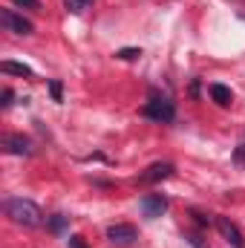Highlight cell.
Instances as JSON below:
<instances>
[{"mask_svg": "<svg viewBox=\"0 0 245 248\" xmlns=\"http://www.w3.org/2000/svg\"><path fill=\"white\" fill-rule=\"evenodd\" d=\"M3 211H6V217L15 225H23V228H38L44 222L41 208L35 202H29V199H6L3 202Z\"/></svg>", "mask_w": 245, "mask_h": 248, "instance_id": "6da1fadb", "label": "cell"}, {"mask_svg": "<svg viewBox=\"0 0 245 248\" xmlns=\"http://www.w3.org/2000/svg\"><path fill=\"white\" fill-rule=\"evenodd\" d=\"M144 116L153 119V122L170 124L173 119H176V107H173V101H170L168 95L150 90V98H147V104H144Z\"/></svg>", "mask_w": 245, "mask_h": 248, "instance_id": "7a4b0ae2", "label": "cell"}, {"mask_svg": "<svg viewBox=\"0 0 245 248\" xmlns=\"http://www.w3.org/2000/svg\"><path fill=\"white\" fill-rule=\"evenodd\" d=\"M0 147L6 150V153H12V156H32V141L26 139V136H20V133H3L0 136Z\"/></svg>", "mask_w": 245, "mask_h": 248, "instance_id": "3957f363", "label": "cell"}, {"mask_svg": "<svg viewBox=\"0 0 245 248\" xmlns=\"http://www.w3.org/2000/svg\"><path fill=\"white\" fill-rule=\"evenodd\" d=\"M0 23H3V29H9V32H15V35H32V32H35L32 20H26L23 15H17V12H12V9H3V12H0Z\"/></svg>", "mask_w": 245, "mask_h": 248, "instance_id": "277c9868", "label": "cell"}, {"mask_svg": "<svg viewBox=\"0 0 245 248\" xmlns=\"http://www.w3.org/2000/svg\"><path fill=\"white\" fill-rule=\"evenodd\" d=\"M138 208H141V214H144L147 219H159V217L170 208V202H168V196H162V193H147V196H141Z\"/></svg>", "mask_w": 245, "mask_h": 248, "instance_id": "5b68a950", "label": "cell"}, {"mask_svg": "<svg viewBox=\"0 0 245 248\" xmlns=\"http://www.w3.org/2000/svg\"><path fill=\"white\" fill-rule=\"evenodd\" d=\"M216 228H219L222 240H225L231 248H245L243 231L237 228V222H231V217H216Z\"/></svg>", "mask_w": 245, "mask_h": 248, "instance_id": "8992f818", "label": "cell"}, {"mask_svg": "<svg viewBox=\"0 0 245 248\" xmlns=\"http://www.w3.org/2000/svg\"><path fill=\"white\" fill-rule=\"evenodd\" d=\"M107 240H113L116 246H130V243H136V240H138V231H136V225L116 222V225H110V228H107Z\"/></svg>", "mask_w": 245, "mask_h": 248, "instance_id": "52a82bcc", "label": "cell"}, {"mask_svg": "<svg viewBox=\"0 0 245 248\" xmlns=\"http://www.w3.org/2000/svg\"><path fill=\"white\" fill-rule=\"evenodd\" d=\"M173 170H176V168H173L170 162H156V165H150L138 179H141V182H162V179H170Z\"/></svg>", "mask_w": 245, "mask_h": 248, "instance_id": "ba28073f", "label": "cell"}, {"mask_svg": "<svg viewBox=\"0 0 245 248\" xmlns=\"http://www.w3.org/2000/svg\"><path fill=\"white\" fill-rule=\"evenodd\" d=\"M208 93H211V98H214L219 107H228V104L234 101V93H231V87H225V84H211Z\"/></svg>", "mask_w": 245, "mask_h": 248, "instance_id": "9c48e42d", "label": "cell"}, {"mask_svg": "<svg viewBox=\"0 0 245 248\" xmlns=\"http://www.w3.org/2000/svg\"><path fill=\"white\" fill-rule=\"evenodd\" d=\"M0 69L9 72V75H20V78H32V75H35L26 63H17V61H3L0 63Z\"/></svg>", "mask_w": 245, "mask_h": 248, "instance_id": "30bf717a", "label": "cell"}, {"mask_svg": "<svg viewBox=\"0 0 245 248\" xmlns=\"http://www.w3.org/2000/svg\"><path fill=\"white\" fill-rule=\"evenodd\" d=\"M90 3H92V0H63V6H66L72 15H81V12H84Z\"/></svg>", "mask_w": 245, "mask_h": 248, "instance_id": "8fae6325", "label": "cell"}, {"mask_svg": "<svg viewBox=\"0 0 245 248\" xmlns=\"http://www.w3.org/2000/svg\"><path fill=\"white\" fill-rule=\"evenodd\" d=\"M63 225H66V217H63V214H55V217H49V228H52L55 234H63Z\"/></svg>", "mask_w": 245, "mask_h": 248, "instance_id": "7c38bea8", "label": "cell"}, {"mask_svg": "<svg viewBox=\"0 0 245 248\" xmlns=\"http://www.w3.org/2000/svg\"><path fill=\"white\" fill-rule=\"evenodd\" d=\"M116 55H119L122 61H136V58L141 55V49H133V46H127V49H119Z\"/></svg>", "mask_w": 245, "mask_h": 248, "instance_id": "4fadbf2b", "label": "cell"}, {"mask_svg": "<svg viewBox=\"0 0 245 248\" xmlns=\"http://www.w3.org/2000/svg\"><path fill=\"white\" fill-rule=\"evenodd\" d=\"M12 3H17L23 9H41V0H12Z\"/></svg>", "mask_w": 245, "mask_h": 248, "instance_id": "5bb4252c", "label": "cell"}, {"mask_svg": "<svg viewBox=\"0 0 245 248\" xmlns=\"http://www.w3.org/2000/svg\"><path fill=\"white\" fill-rule=\"evenodd\" d=\"M234 162H237V165H245V141L234 150Z\"/></svg>", "mask_w": 245, "mask_h": 248, "instance_id": "9a60e30c", "label": "cell"}, {"mask_svg": "<svg viewBox=\"0 0 245 248\" xmlns=\"http://www.w3.org/2000/svg\"><path fill=\"white\" fill-rule=\"evenodd\" d=\"M49 90H52V98H55V101H61V81H52V84H49Z\"/></svg>", "mask_w": 245, "mask_h": 248, "instance_id": "2e32d148", "label": "cell"}, {"mask_svg": "<svg viewBox=\"0 0 245 248\" xmlns=\"http://www.w3.org/2000/svg\"><path fill=\"white\" fill-rule=\"evenodd\" d=\"M184 240H187V243H190V246H193V248H205V243H202V240H199L196 234H187Z\"/></svg>", "mask_w": 245, "mask_h": 248, "instance_id": "e0dca14e", "label": "cell"}, {"mask_svg": "<svg viewBox=\"0 0 245 248\" xmlns=\"http://www.w3.org/2000/svg\"><path fill=\"white\" fill-rule=\"evenodd\" d=\"M66 246H69V248H87L81 237H69V240H66Z\"/></svg>", "mask_w": 245, "mask_h": 248, "instance_id": "ac0fdd59", "label": "cell"}, {"mask_svg": "<svg viewBox=\"0 0 245 248\" xmlns=\"http://www.w3.org/2000/svg\"><path fill=\"white\" fill-rule=\"evenodd\" d=\"M193 219H196L199 225H208V222H211V217H205V214H199V211H193Z\"/></svg>", "mask_w": 245, "mask_h": 248, "instance_id": "d6986e66", "label": "cell"}, {"mask_svg": "<svg viewBox=\"0 0 245 248\" xmlns=\"http://www.w3.org/2000/svg\"><path fill=\"white\" fill-rule=\"evenodd\" d=\"M12 95H15L12 90H3V101H0V104H3V107H9V104H12Z\"/></svg>", "mask_w": 245, "mask_h": 248, "instance_id": "ffe728a7", "label": "cell"}]
</instances>
